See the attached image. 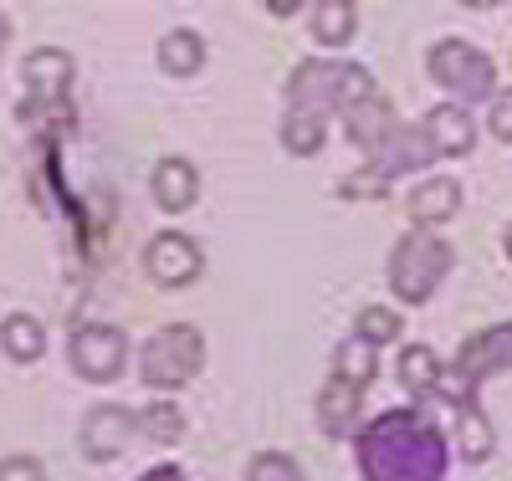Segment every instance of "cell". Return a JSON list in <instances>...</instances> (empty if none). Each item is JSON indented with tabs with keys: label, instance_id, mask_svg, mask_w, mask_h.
I'll list each match as a JSON object with an SVG mask.
<instances>
[{
	"label": "cell",
	"instance_id": "6da1fadb",
	"mask_svg": "<svg viewBox=\"0 0 512 481\" xmlns=\"http://www.w3.org/2000/svg\"><path fill=\"white\" fill-rule=\"evenodd\" d=\"M359 471L369 481H441L446 441L415 410H390L359 435Z\"/></svg>",
	"mask_w": 512,
	"mask_h": 481
},
{
	"label": "cell",
	"instance_id": "7a4b0ae2",
	"mask_svg": "<svg viewBox=\"0 0 512 481\" xmlns=\"http://www.w3.org/2000/svg\"><path fill=\"white\" fill-rule=\"evenodd\" d=\"M364 98H374V77L359 62H303L287 82L292 113H313V118H328L333 108L349 113Z\"/></svg>",
	"mask_w": 512,
	"mask_h": 481
},
{
	"label": "cell",
	"instance_id": "3957f363",
	"mask_svg": "<svg viewBox=\"0 0 512 481\" xmlns=\"http://www.w3.org/2000/svg\"><path fill=\"white\" fill-rule=\"evenodd\" d=\"M497 369H512V318L507 323H492L482 333H472L461 343V354H456V369L441 374L436 384V395L451 400L456 410H472V395H477V384L492 379Z\"/></svg>",
	"mask_w": 512,
	"mask_h": 481
},
{
	"label": "cell",
	"instance_id": "277c9868",
	"mask_svg": "<svg viewBox=\"0 0 512 481\" xmlns=\"http://www.w3.org/2000/svg\"><path fill=\"white\" fill-rule=\"evenodd\" d=\"M451 261H456V251L436 231L400 236V246L390 251V287H395V297L410 302V308H420V302L441 287V277L451 272Z\"/></svg>",
	"mask_w": 512,
	"mask_h": 481
},
{
	"label": "cell",
	"instance_id": "5b68a950",
	"mask_svg": "<svg viewBox=\"0 0 512 481\" xmlns=\"http://www.w3.org/2000/svg\"><path fill=\"white\" fill-rule=\"evenodd\" d=\"M200 364H205V338H200V328H190V323H169V328H159V333L144 343V359H139L144 384L159 389V395H169V389L190 384V379L200 374Z\"/></svg>",
	"mask_w": 512,
	"mask_h": 481
},
{
	"label": "cell",
	"instance_id": "8992f818",
	"mask_svg": "<svg viewBox=\"0 0 512 481\" xmlns=\"http://www.w3.org/2000/svg\"><path fill=\"white\" fill-rule=\"evenodd\" d=\"M431 77L456 98H487L492 82H497L492 57L466 47V41H441V47H431Z\"/></svg>",
	"mask_w": 512,
	"mask_h": 481
},
{
	"label": "cell",
	"instance_id": "52a82bcc",
	"mask_svg": "<svg viewBox=\"0 0 512 481\" xmlns=\"http://www.w3.org/2000/svg\"><path fill=\"white\" fill-rule=\"evenodd\" d=\"M67 354H72V369L82 379H93V384H108L123 374V359H128V338L123 328L113 323H82L67 343Z\"/></svg>",
	"mask_w": 512,
	"mask_h": 481
},
{
	"label": "cell",
	"instance_id": "ba28073f",
	"mask_svg": "<svg viewBox=\"0 0 512 481\" xmlns=\"http://www.w3.org/2000/svg\"><path fill=\"white\" fill-rule=\"evenodd\" d=\"M144 272H149L159 287H190V282L205 272V251H200L185 231H159V236L144 246Z\"/></svg>",
	"mask_w": 512,
	"mask_h": 481
},
{
	"label": "cell",
	"instance_id": "9c48e42d",
	"mask_svg": "<svg viewBox=\"0 0 512 481\" xmlns=\"http://www.w3.org/2000/svg\"><path fill=\"white\" fill-rule=\"evenodd\" d=\"M134 430H139L134 410L98 405V410H88V420H82V456H88V461H113L128 446V435H134Z\"/></svg>",
	"mask_w": 512,
	"mask_h": 481
},
{
	"label": "cell",
	"instance_id": "30bf717a",
	"mask_svg": "<svg viewBox=\"0 0 512 481\" xmlns=\"http://www.w3.org/2000/svg\"><path fill=\"white\" fill-rule=\"evenodd\" d=\"M21 77H26L31 103H67V87H72V57H67V52H57V47H41V52H31V57H26Z\"/></svg>",
	"mask_w": 512,
	"mask_h": 481
},
{
	"label": "cell",
	"instance_id": "8fae6325",
	"mask_svg": "<svg viewBox=\"0 0 512 481\" xmlns=\"http://www.w3.org/2000/svg\"><path fill=\"white\" fill-rule=\"evenodd\" d=\"M436 159V144H431V134L425 128H405V123H395V134L384 139V149L369 159L384 180H395V174H405V169H420V164H431Z\"/></svg>",
	"mask_w": 512,
	"mask_h": 481
},
{
	"label": "cell",
	"instance_id": "7c38bea8",
	"mask_svg": "<svg viewBox=\"0 0 512 481\" xmlns=\"http://www.w3.org/2000/svg\"><path fill=\"white\" fill-rule=\"evenodd\" d=\"M200 200V169L190 159H159L154 164V205L169 215H185Z\"/></svg>",
	"mask_w": 512,
	"mask_h": 481
},
{
	"label": "cell",
	"instance_id": "4fadbf2b",
	"mask_svg": "<svg viewBox=\"0 0 512 481\" xmlns=\"http://www.w3.org/2000/svg\"><path fill=\"white\" fill-rule=\"evenodd\" d=\"M344 128H349V139H354V149H364L369 159L384 149V139L395 134V113H390V103H384L379 93L374 98H364L359 108H349L344 113Z\"/></svg>",
	"mask_w": 512,
	"mask_h": 481
},
{
	"label": "cell",
	"instance_id": "5bb4252c",
	"mask_svg": "<svg viewBox=\"0 0 512 481\" xmlns=\"http://www.w3.org/2000/svg\"><path fill=\"white\" fill-rule=\"evenodd\" d=\"M359 400H364V389L333 374V379L318 389V425H323L328 435H349V430L359 425Z\"/></svg>",
	"mask_w": 512,
	"mask_h": 481
},
{
	"label": "cell",
	"instance_id": "9a60e30c",
	"mask_svg": "<svg viewBox=\"0 0 512 481\" xmlns=\"http://www.w3.org/2000/svg\"><path fill=\"white\" fill-rule=\"evenodd\" d=\"M420 128L431 134L436 154H472V144H477V123H472V113L456 108V103L431 108V118H425Z\"/></svg>",
	"mask_w": 512,
	"mask_h": 481
},
{
	"label": "cell",
	"instance_id": "2e32d148",
	"mask_svg": "<svg viewBox=\"0 0 512 481\" xmlns=\"http://www.w3.org/2000/svg\"><path fill=\"white\" fill-rule=\"evenodd\" d=\"M461 210V185L456 180H420L410 190V221L415 226H441Z\"/></svg>",
	"mask_w": 512,
	"mask_h": 481
},
{
	"label": "cell",
	"instance_id": "e0dca14e",
	"mask_svg": "<svg viewBox=\"0 0 512 481\" xmlns=\"http://www.w3.org/2000/svg\"><path fill=\"white\" fill-rule=\"evenodd\" d=\"M159 67H164L169 77H190V72H200V67H205V36L190 31V26L169 31V36L159 41Z\"/></svg>",
	"mask_w": 512,
	"mask_h": 481
},
{
	"label": "cell",
	"instance_id": "ac0fdd59",
	"mask_svg": "<svg viewBox=\"0 0 512 481\" xmlns=\"http://www.w3.org/2000/svg\"><path fill=\"white\" fill-rule=\"evenodd\" d=\"M0 348H6L16 364H36L41 354H47V328H41L31 313H11L6 323H0Z\"/></svg>",
	"mask_w": 512,
	"mask_h": 481
},
{
	"label": "cell",
	"instance_id": "d6986e66",
	"mask_svg": "<svg viewBox=\"0 0 512 481\" xmlns=\"http://www.w3.org/2000/svg\"><path fill=\"white\" fill-rule=\"evenodd\" d=\"M441 374H446L441 359H436L425 343H405V348H400V384L410 389V395H436Z\"/></svg>",
	"mask_w": 512,
	"mask_h": 481
},
{
	"label": "cell",
	"instance_id": "ffe728a7",
	"mask_svg": "<svg viewBox=\"0 0 512 481\" xmlns=\"http://www.w3.org/2000/svg\"><path fill=\"white\" fill-rule=\"evenodd\" d=\"M354 6L349 0H323V6H313V36L323 41V47H344V41L354 36Z\"/></svg>",
	"mask_w": 512,
	"mask_h": 481
},
{
	"label": "cell",
	"instance_id": "44dd1931",
	"mask_svg": "<svg viewBox=\"0 0 512 481\" xmlns=\"http://www.w3.org/2000/svg\"><path fill=\"white\" fill-rule=\"evenodd\" d=\"M323 139H328V118H313V113H287V118H282V144H287V154L308 159V154L323 149Z\"/></svg>",
	"mask_w": 512,
	"mask_h": 481
},
{
	"label": "cell",
	"instance_id": "7402d4cb",
	"mask_svg": "<svg viewBox=\"0 0 512 481\" xmlns=\"http://www.w3.org/2000/svg\"><path fill=\"white\" fill-rule=\"evenodd\" d=\"M374 343H364V338H349V343H338V354H333V374L338 379H349V384H369L374 379Z\"/></svg>",
	"mask_w": 512,
	"mask_h": 481
},
{
	"label": "cell",
	"instance_id": "603a6c76",
	"mask_svg": "<svg viewBox=\"0 0 512 481\" xmlns=\"http://www.w3.org/2000/svg\"><path fill=\"white\" fill-rule=\"evenodd\" d=\"M134 420H139V430L144 435H154V441H164V446H175L180 435H185V415L169 405V400H154V405H144V410H134Z\"/></svg>",
	"mask_w": 512,
	"mask_h": 481
},
{
	"label": "cell",
	"instance_id": "cb8c5ba5",
	"mask_svg": "<svg viewBox=\"0 0 512 481\" xmlns=\"http://www.w3.org/2000/svg\"><path fill=\"white\" fill-rule=\"evenodd\" d=\"M456 441H461L466 461H487L492 456V425H487V415H477V405L456 410Z\"/></svg>",
	"mask_w": 512,
	"mask_h": 481
},
{
	"label": "cell",
	"instance_id": "d4e9b609",
	"mask_svg": "<svg viewBox=\"0 0 512 481\" xmlns=\"http://www.w3.org/2000/svg\"><path fill=\"white\" fill-rule=\"evenodd\" d=\"M354 338H364V343H390V338H400V313H390V308H359Z\"/></svg>",
	"mask_w": 512,
	"mask_h": 481
},
{
	"label": "cell",
	"instance_id": "484cf974",
	"mask_svg": "<svg viewBox=\"0 0 512 481\" xmlns=\"http://www.w3.org/2000/svg\"><path fill=\"white\" fill-rule=\"evenodd\" d=\"M246 481H303V471H297V461L282 456V451H262V456H251Z\"/></svg>",
	"mask_w": 512,
	"mask_h": 481
},
{
	"label": "cell",
	"instance_id": "4316f807",
	"mask_svg": "<svg viewBox=\"0 0 512 481\" xmlns=\"http://www.w3.org/2000/svg\"><path fill=\"white\" fill-rule=\"evenodd\" d=\"M384 190H390V180L369 164V169H359V174H349V180H338V195L344 200H379Z\"/></svg>",
	"mask_w": 512,
	"mask_h": 481
},
{
	"label": "cell",
	"instance_id": "83f0119b",
	"mask_svg": "<svg viewBox=\"0 0 512 481\" xmlns=\"http://www.w3.org/2000/svg\"><path fill=\"white\" fill-rule=\"evenodd\" d=\"M0 481H47V471H41L36 456H6L0 461Z\"/></svg>",
	"mask_w": 512,
	"mask_h": 481
},
{
	"label": "cell",
	"instance_id": "f1b7e54d",
	"mask_svg": "<svg viewBox=\"0 0 512 481\" xmlns=\"http://www.w3.org/2000/svg\"><path fill=\"white\" fill-rule=\"evenodd\" d=\"M487 123H492V134H497L502 144H512V87L492 98V118H487Z\"/></svg>",
	"mask_w": 512,
	"mask_h": 481
},
{
	"label": "cell",
	"instance_id": "f546056e",
	"mask_svg": "<svg viewBox=\"0 0 512 481\" xmlns=\"http://www.w3.org/2000/svg\"><path fill=\"white\" fill-rule=\"evenodd\" d=\"M139 481H185L175 466H159V471H149V476H139Z\"/></svg>",
	"mask_w": 512,
	"mask_h": 481
},
{
	"label": "cell",
	"instance_id": "4dcf8cb0",
	"mask_svg": "<svg viewBox=\"0 0 512 481\" xmlns=\"http://www.w3.org/2000/svg\"><path fill=\"white\" fill-rule=\"evenodd\" d=\"M267 11H272V16H297V6H292V0H272Z\"/></svg>",
	"mask_w": 512,
	"mask_h": 481
},
{
	"label": "cell",
	"instance_id": "1f68e13d",
	"mask_svg": "<svg viewBox=\"0 0 512 481\" xmlns=\"http://www.w3.org/2000/svg\"><path fill=\"white\" fill-rule=\"evenodd\" d=\"M6 41H11V21H6V11H0V57H6Z\"/></svg>",
	"mask_w": 512,
	"mask_h": 481
},
{
	"label": "cell",
	"instance_id": "d6a6232c",
	"mask_svg": "<svg viewBox=\"0 0 512 481\" xmlns=\"http://www.w3.org/2000/svg\"><path fill=\"white\" fill-rule=\"evenodd\" d=\"M507 256H512V226H507Z\"/></svg>",
	"mask_w": 512,
	"mask_h": 481
}]
</instances>
